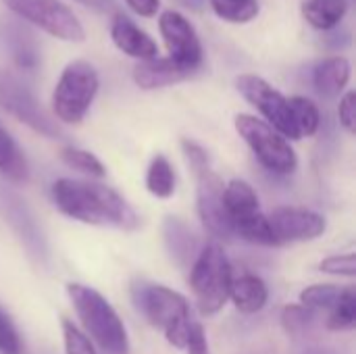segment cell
<instances>
[{"mask_svg": "<svg viewBox=\"0 0 356 354\" xmlns=\"http://www.w3.org/2000/svg\"><path fill=\"white\" fill-rule=\"evenodd\" d=\"M50 194L56 209L79 223L123 232H134L140 225V217L129 202L104 184L60 177L52 184Z\"/></svg>", "mask_w": 356, "mask_h": 354, "instance_id": "6da1fadb", "label": "cell"}, {"mask_svg": "<svg viewBox=\"0 0 356 354\" xmlns=\"http://www.w3.org/2000/svg\"><path fill=\"white\" fill-rule=\"evenodd\" d=\"M67 294L96 354H129L123 319L98 290L83 284H67Z\"/></svg>", "mask_w": 356, "mask_h": 354, "instance_id": "7a4b0ae2", "label": "cell"}, {"mask_svg": "<svg viewBox=\"0 0 356 354\" xmlns=\"http://www.w3.org/2000/svg\"><path fill=\"white\" fill-rule=\"evenodd\" d=\"M131 294L136 309L144 315V319L154 330H159L171 346L184 351L190 336V328L194 323L188 300L179 292L163 284L146 282L136 284Z\"/></svg>", "mask_w": 356, "mask_h": 354, "instance_id": "3957f363", "label": "cell"}, {"mask_svg": "<svg viewBox=\"0 0 356 354\" xmlns=\"http://www.w3.org/2000/svg\"><path fill=\"white\" fill-rule=\"evenodd\" d=\"M232 277V263L219 242H211L200 248L196 261L190 267V286L202 315H217L227 305Z\"/></svg>", "mask_w": 356, "mask_h": 354, "instance_id": "277c9868", "label": "cell"}, {"mask_svg": "<svg viewBox=\"0 0 356 354\" xmlns=\"http://www.w3.org/2000/svg\"><path fill=\"white\" fill-rule=\"evenodd\" d=\"M100 88V77L88 61H71L52 92L54 117L67 125H77L88 115Z\"/></svg>", "mask_w": 356, "mask_h": 354, "instance_id": "5b68a950", "label": "cell"}, {"mask_svg": "<svg viewBox=\"0 0 356 354\" xmlns=\"http://www.w3.org/2000/svg\"><path fill=\"white\" fill-rule=\"evenodd\" d=\"M236 131L240 138L248 144L252 154L259 159V163L277 175H290L298 167V156L290 144L277 129H273L269 123L254 115H236L234 119Z\"/></svg>", "mask_w": 356, "mask_h": 354, "instance_id": "8992f818", "label": "cell"}, {"mask_svg": "<svg viewBox=\"0 0 356 354\" xmlns=\"http://www.w3.org/2000/svg\"><path fill=\"white\" fill-rule=\"evenodd\" d=\"M223 207L234 236L261 246H275L267 215L261 211L254 188L244 179H232L223 188Z\"/></svg>", "mask_w": 356, "mask_h": 354, "instance_id": "52a82bcc", "label": "cell"}, {"mask_svg": "<svg viewBox=\"0 0 356 354\" xmlns=\"http://www.w3.org/2000/svg\"><path fill=\"white\" fill-rule=\"evenodd\" d=\"M17 17L63 42H83L86 29L79 17L63 0H2Z\"/></svg>", "mask_w": 356, "mask_h": 354, "instance_id": "ba28073f", "label": "cell"}, {"mask_svg": "<svg viewBox=\"0 0 356 354\" xmlns=\"http://www.w3.org/2000/svg\"><path fill=\"white\" fill-rule=\"evenodd\" d=\"M0 106L44 138H60L56 121L42 108L31 88L15 73L0 71Z\"/></svg>", "mask_w": 356, "mask_h": 354, "instance_id": "9c48e42d", "label": "cell"}, {"mask_svg": "<svg viewBox=\"0 0 356 354\" xmlns=\"http://www.w3.org/2000/svg\"><path fill=\"white\" fill-rule=\"evenodd\" d=\"M236 88L244 96V100L248 104H252L263 115L265 123H269L273 129H277L286 140H300V136L294 127L290 102L277 88H273L267 79H263L261 75H254V73L238 75Z\"/></svg>", "mask_w": 356, "mask_h": 354, "instance_id": "30bf717a", "label": "cell"}, {"mask_svg": "<svg viewBox=\"0 0 356 354\" xmlns=\"http://www.w3.org/2000/svg\"><path fill=\"white\" fill-rule=\"evenodd\" d=\"M159 31L167 46V56L177 65L198 73L204 61V52L194 25L177 10H163L159 15Z\"/></svg>", "mask_w": 356, "mask_h": 354, "instance_id": "8fae6325", "label": "cell"}, {"mask_svg": "<svg viewBox=\"0 0 356 354\" xmlns=\"http://www.w3.org/2000/svg\"><path fill=\"white\" fill-rule=\"evenodd\" d=\"M196 175V207L204 230L217 240H232L234 232L223 207V179L211 169V165L192 171Z\"/></svg>", "mask_w": 356, "mask_h": 354, "instance_id": "7c38bea8", "label": "cell"}, {"mask_svg": "<svg viewBox=\"0 0 356 354\" xmlns=\"http://www.w3.org/2000/svg\"><path fill=\"white\" fill-rule=\"evenodd\" d=\"M267 223L275 246L311 242L321 238L327 230V221L323 215L302 207H277L267 215Z\"/></svg>", "mask_w": 356, "mask_h": 354, "instance_id": "4fadbf2b", "label": "cell"}, {"mask_svg": "<svg viewBox=\"0 0 356 354\" xmlns=\"http://www.w3.org/2000/svg\"><path fill=\"white\" fill-rule=\"evenodd\" d=\"M0 209L6 217V223L13 227V232L17 234L21 244L27 248L29 257L44 263L48 257L46 240H44V234H42L33 213L25 204V200H21L15 192L0 188Z\"/></svg>", "mask_w": 356, "mask_h": 354, "instance_id": "5bb4252c", "label": "cell"}, {"mask_svg": "<svg viewBox=\"0 0 356 354\" xmlns=\"http://www.w3.org/2000/svg\"><path fill=\"white\" fill-rule=\"evenodd\" d=\"M111 40L113 44L127 56L138 58V61H148L159 56V46L156 42L140 29L127 15L117 13L113 15L111 21Z\"/></svg>", "mask_w": 356, "mask_h": 354, "instance_id": "9a60e30c", "label": "cell"}, {"mask_svg": "<svg viewBox=\"0 0 356 354\" xmlns=\"http://www.w3.org/2000/svg\"><path fill=\"white\" fill-rule=\"evenodd\" d=\"M194 75H196V71L177 65L169 56H165V58L154 56L148 61H138V65L134 67V81L142 90H159V88H167V86H175Z\"/></svg>", "mask_w": 356, "mask_h": 354, "instance_id": "2e32d148", "label": "cell"}, {"mask_svg": "<svg viewBox=\"0 0 356 354\" xmlns=\"http://www.w3.org/2000/svg\"><path fill=\"white\" fill-rule=\"evenodd\" d=\"M163 240L171 261L181 269H190L200 252V242L190 225L179 217H167L163 221Z\"/></svg>", "mask_w": 356, "mask_h": 354, "instance_id": "e0dca14e", "label": "cell"}, {"mask_svg": "<svg viewBox=\"0 0 356 354\" xmlns=\"http://www.w3.org/2000/svg\"><path fill=\"white\" fill-rule=\"evenodd\" d=\"M229 300L234 307L244 315L261 313L269 303V288L267 284L254 273H240L232 277L229 286Z\"/></svg>", "mask_w": 356, "mask_h": 354, "instance_id": "ac0fdd59", "label": "cell"}, {"mask_svg": "<svg viewBox=\"0 0 356 354\" xmlns=\"http://www.w3.org/2000/svg\"><path fill=\"white\" fill-rule=\"evenodd\" d=\"M350 81V63L344 56H330L315 65L313 88L323 98H338Z\"/></svg>", "mask_w": 356, "mask_h": 354, "instance_id": "d6986e66", "label": "cell"}, {"mask_svg": "<svg viewBox=\"0 0 356 354\" xmlns=\"http://www.w3.org/2000/svg\"><path fill=\"white\" fill-rule=\"evenodd\" d=\"M348 13V0H305L302 17L317 31H330L342 23Z\"/></svg>", "mask_w": 356, "mask_h": 354, "instance_id": "ffe728a7", "label": "cell"}, {"mask_svg": "<svg viewBox=\"0 0 356 354\" xmlns=\"http://www.w3.org/2000/svg\"><path fill=\"white\" fill-rule=\"evenodd\" d=\"M0 175L15 184H23L29 177V167L23 150L2 125H0Z\"/></svg>", "mask_w": 356, "mask_h": 354, "instance_id": "44dd1931", "label": "cell"}, {"mask_svg": "<svg viewBox=\"0 0 356 354\" xmlns=\"http://www.w3.org/2000/svg\"><path fill=\"white\" fill-rule=\"evenodd\" d=\"M175 171L165 154H156L146 171V190L156 198H171L175 194Z\"/></svg>", "mask_w": 356, "mask_h": 354, "instance_id": "7402d4cb", "label": "cell"}, {"mask_svg": "<svg viewBox=\"0 0 356 354\" xmlns=\"http://www.w3.org/2000/svg\"><path fill=\"white\" fill-rule=\"evenodd\" d=\"M325 325L330 332H348L356 325V290L353 286L342 288L338 300L327 311Z\"/></svg>", "mask_w": 356, "mask_h": 354, "instance_id": "603a6c76", "label": "cell"}, {"mask_svg": "<svg viewBox=\"0 0 356 354\" xmlns=\"http://www.w3.org/2000/svg\"><path fill=\"white\" fill-rule=\"evenodd\" d=\"M288 102H290V111H292V119H294V127L298 136L300 138L315 136L321 125V113L317 104L307 96H292L288 98Z\"/></svg>", "mask_w": 356, "mask_h": 354, "instance_id": "cb8c5ba5", "label": "cell"}, {"mask_svg": "<svg viewBox=\"0 0 356 354\" xmlns=\"http://www.w3.org/2000/svg\"><path fill=\"white\" fill-rule=\"evenodd\" d=\"M215 15L227 23H250L259 17V0H209Z\"/></svg>", "mask_w": 356, "mask_h": 354, "instance_id": "d4e9b609", "label": "cell"}, {"mask_svg": "<svg viewBox=\"0 0 356 354\" xmlns=\"http://www.w3.org/2000/svg\"><path fill=\"white\" fill-rule=\"evenodd\" d=\"M317 317L319 313L305 305H288L282 311V328L286 330V334L294 338H302L315 328Z\"/></svg>", "mask_w": 356, "mask_h": 354, "instance_id": "484cf974", "label": "cell"}, {"mask_svg": "<svg viewBox=\"0 0 356 354\" xmlns=\"http://www.w3.org/2000/svg\"><path fill=\"white\" fill-rule=\"evenodd\" d=\"M60 159L67 167L71 169H77L90 177H104L106 175V169L104 165L100 163L98 156H94L92 152L88 150H81V148H75V146H67L60 150Z\"/></svg>", "mask_w": 356, "mask_h": 354, "instance_id": "4316f807", "label": "cell"}, {"mask_svg": "<svg viewBox=\"0 0 356 354\" xmlns=\"http://www.w3.org/2000/svg\"><path fill=\"white\" fill-rule=\"evenodd\" d=\"M340 290L338 286L334 284H315V286H309L300 292V305L317 311V313H323V311H330L334 307V303L338 300L340 296Z\"/></svg>", "mask_w": 356, "mask_h": 354, "instance_id": "83f0119b", "label": "cell"}, {"mask_svg": "<svg viewBox=\"0 0 356 354\" xmlns=\"http://www.w3.org/2000/svg\"><path fill=\"white\" fill-rule=\"evenodd\" d=\"M60 332H63V346L65 354H96L92 342L86 338V334L67 317L60 319Z\"/></svg>", "mask_w": 356, "mask_h": 354, "instance_id": "f1b7e54d", "label": "cell"}, {"mask_svg": "<svg viewBox=\"0 0 356 354\" xmlns=\"http://www.w3.org/2000/svg\"><path fill=\"white\" fill-rule=\"evenodd\" d=\"M0 354H23L19 330L2 307H0Z\"/></svg>", "mask_w": 356, "mask_h": 354, "instance_id": "f546056e", "label": "cell"}, {"mask_svg": "<svg viewBox=\"0 0 356 354\" xmlns=\"http://www.w3.org/2000/svg\"><path fill=\"white\" fill-rule=\"evenodd\" d=\"M319 269L323 273L330 275H338V277H355L356 275V255L355 252H346V255H334L327 257L325 261H321Z\"/></svg>", "mask_w": 356, "mask_h": 354, "instance_id": "4dcf8cb0", "label": "cell"}, {"mask_svg": "<svg viewBox=\"0 0 356 354\" xmlns=\"http://www.w3.org/2000/svg\"><path fill=\"white\" fill-rule=\"evenodd\" d=\"M338 117H340L342 127H344L348 134H355L356 131V92L348 90V92L340 98V104H338Z\"/></svg>", "mask_w": 356, "mask_h": 354, "instance_id": "1f68e13d", "label": "cell"}, {"mask_svg": "<svg viewBox=\"0 0 356 354\" xmlns=\"http://www.w3.org/2000/svg\"><path fill=\"white\" fill-rule=\"evenodd\" d=\"M181 150H184V156H186V161H188V165L192 167V171H196V169H202V167H207V165H211L209 163V154H207V150L200 146V144H196L194 140H181Z\"/></svg>", "mask_w": 356, "mask_h": 354, "instance_id": "d6a6232c", "label": "cell"}, {"mask_svg": "<svg viewBox=\"0 0 356 354\" xmlns=\"http://www.w3.org/2000/svg\"><path fill=\"white\" fill-rule=\"evenodd\" d=\"M125 4L142 17H154L161 8V0H125Z\"/></svg>", "mask_w": 356, "mask_h": 354, "instance_id": "836d02e7", "label": "cell"}, {"mask_svg": "<svg viewBox=\"0 0 356 354\" xmlns=\"http://www.w3.org/2000/svg\"><path fill=\"white\" fill-rule=\"evenodd\" d=\"M75 2H79L81 6H86L94 13H102V15H117L119 13L117 0H75Z\"/></svg>", "mask_w": 356, "mask_h": 354, "instance_id": "e575fe53", "label": "cell"}, {"mask_svg": "<svg viewBox=\"0 0 356 354\" xmlns=\"http://www.w3.org/2000/svg\"><path fill=\"white\" fill-rule=\"evenodd\" d=\"M307 354H340L338 351H334V348H313V351H309Z\"/></svg>", "mask_w": 356, "mask_h": 354, "instance_id": "d590c367", "label": "cell"}]
</instances>
